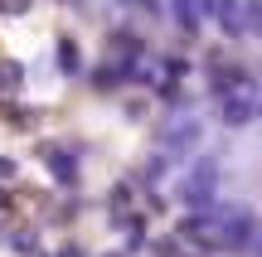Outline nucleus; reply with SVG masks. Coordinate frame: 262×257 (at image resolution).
I'll use <instances>...</instances> for the list:
<instances>
[]
</instances>
